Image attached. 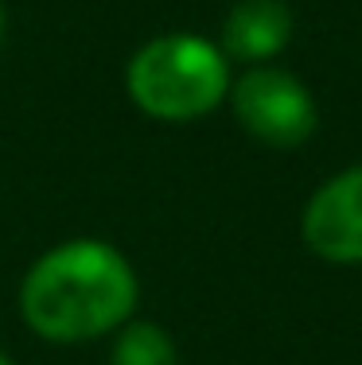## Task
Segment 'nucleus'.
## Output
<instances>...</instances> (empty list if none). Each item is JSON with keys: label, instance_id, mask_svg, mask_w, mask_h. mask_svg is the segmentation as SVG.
I'll return each mask as SVG.
<instances>
[{"label": "nucleus", "instance_id": "2", "mask_svg": "<svg viewBox=\"0 0 362 365\" xmlns=\"http://www.w3.org/2000/svg\"><path fill=\"white\" fill-rule=\"evenodd\" d=\"M230 58L222 47L195 31H164L136 47L125 66L133 106L164 125H187L214 113L230 93Z\"/></svg>", "mask_w": 362, "mask_h": 365}, {"label": "nucleus", "instance_id": "7", "mask_svg": "<svg viewBox=\"0 0 362 365\" xmlns=\"http://www.w3.org/2000/svg\"><path fill=\"white\" fill-rule=\"evenodd\" d=\"M4 36H8V8H4V0H0V47H4Z\"/></svg>", "mask_w": 362, "mask_h": 365}, {"label": "nucleus", "instance_id": "1", "mask_svg": "<svg viewBox=\"0 0 362 365\" xmlns=\"http://www.w3.org/2000/svg\"><path fill=\"white\" fill-rule=\"evenodd\" d=\"M141 299L133 260L101 237H71L47 249L20 280V319L55 346L94 342L133 319Z\"/></svg>", "mask_w": 362, "mask_h": 365}, {"label": "nucleus", "instance_id": "8", "mask_svg": "<svg viewBox=\"0 0 362 365\" xmlns=\"http://www.w3.org/2000/svg\"><path fill=\"white\" fill-rule=\"evenodd\" d=\"M0 365H16V361H12V358H8V354H4V350H0Z\"/></svg>", "mask_w": 362, "mask_h": 365}, {"label": "nucleus", "instance_id": "3", "mask_svg": "<svg viewBox=\"0 0 362 365\" xmlns=\"http://www.w3.org/2000/svg\"><path fill=\"white\" fill-rule=\"evenodd\" d=\"M230 109H234L238 125L246 128L253 140L269 148H300L320 125V109L316 98L292 71L273 63H257L246 74L230 82L226 93Z\"/></svg>", "mask_w": 362, "mask_h": 365}, {"label": "nucleus", "instance_id": "5", "mask_svg": "<svg viewBox=\"0 0 362 365\" xmlns=\"http://www.w3.org/2000/svg\"><path fill=\"white\" fill-rule=\"evenodd\" d=\"M292 8L284 0H238L226 12L218 31V47L226 58H238L246 66L273 63L292 43Z\"/></svg>", "mask_w": 362, "mask_h": 365}, {"label": "nucleus", "instance_id": "4", "mask_svg": "<svg viewBox=\"0 0 362 365\" xmlns=\"http://www.w3.org/2000/svg\"><path fill=\"white\" fill-rule=\"evenodd\" d=\"M300 237L327 264H362V163L335 171L308 195Z\"/></svg>", "mask_w": 362, "mask_h": 365}, {"label": "nucleus", "instance_id": "6", "mask_svg": "<svg viewBox=\"0 0 362 365\" xmlns=\"http://www.w3.org/2000/svg\"><path fill=\"white\" fill-rule=\"evenodd\" d=\"M109 365H179L176 338L160 323H125L114 330Z\"/></svg>", "mask_w": 362, "mask_h": 365}]
</instances>
